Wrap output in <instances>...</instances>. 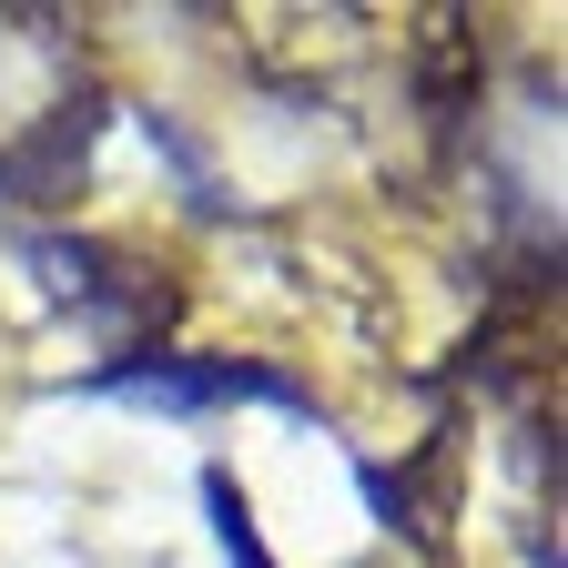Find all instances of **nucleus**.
Wrapping results in <instances>:
<instances>
[{"label": "nucleus", "mask_w": 568, "mask_h": 568, "mask_svg": "<svg viewBox=\"0 0 568 568\" xmlns=\"http://www.w3.org/2000/svg\"><path fill=\"white\" fill-rule=\"evenodd\" d=\"M41 274H51V295H61V305H82L112 345H142V355H153L163 325H173V284H163V274H142V264L112 254V244L61 234V244H41Z\"/></svg>", "instance_id": "obj_1"}, {"label": "nucleus", "mask_w": 568, "mask_h": 568, "mask_svg": "<svg viewBox=\"0 0 568 568\" xmlns=\"http://www.w3.org/2000/svg\"><path fill=\"white\" fill-rule=\"evenodd\" d=\"M112 396H153V406H213V396H295L264 366H163V355H122L102 376Z\"/></svg>", "instance_id": "obj_2"}, {"label": "nucleus", "mask_w": 568, "mask_h": 568, "mask_svg": "<svg viewBox=\"0 0 568 568\" xmlns=\"http://www.w3.org/2000/svg\"><path fill=\"white\" fill-rule=\"evenodd\" d=\"M203 508H213V538L234 548V568H274V558H264V538H254V518H244V487H234L224 467L203 477Z\"/></svg>", "instance_id": "obj_3"}]
</instances>
